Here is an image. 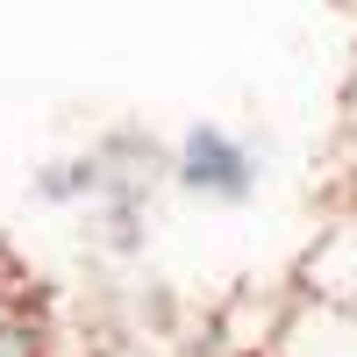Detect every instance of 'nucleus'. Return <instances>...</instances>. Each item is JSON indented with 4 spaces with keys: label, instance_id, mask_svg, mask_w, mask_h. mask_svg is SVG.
<instances>
[{
    "label": "nucleus",
    "instance_id": "nucleus-1",
    "mask_svg": "<svg viewBox=\"0 0 357 357\" xmlns=\"http://www.w3.org/2000/svg\"><path fill=\"white\" fill-rule=\"evenodd\" d=\"M264 178L257 143H243L222 122H193L186 136L172 143V186L193 193V200H215V207H243Z\"/></svg>",
    "mask_w": 357,
    "mask_h": 357
},
{
    "label": "nucleus",
    "instance_id": "nucleus-3",
    "mask_svg": "<svg viewBox=\"0 0 357 357\" xmlns=\"http://www.w3.org/2000/svg\"><path fill=\"white\" fill-rule=\"evenodd\" d=\"M279 357H357V314L321 307V301H293Z\"/></svg>",
    "mask_w": 357,
    "mask_h": 357
},
{
    "label": "nucleus",
    "instance_id": "nucleus-2",
    "mask_svg": "<svg viewBox=\"0 0 357 357\" xmlns=\"http://www.w3.org/2000/svg\"><path fill=\"white\" fill-rule=\"evenodd\" d=\"M301 301H321V307L357 314V215L329 222L321 243L301 257Z\"/></svg>",
    "mask_w": 357,
    "mask_h": 357
},
{
    "label": "nucleus",
    "instance_id": "nucleus-6",
    "mask_svg": "<svg viewBox=\"0 0 357 357\" xmlns=\"http://www.w3.org/2000/svg\"><path fill=\"white\" fill-rule=\"evenodd\" d=\"M15 307V286H8V272H0V314H8Z\"/></svg>",
    "mask_w": 357,
    "mask_h": 357
},
{
    "label": "nucleus",
    "instance_id": "nucleus-4",
    "mask_svg": "<svg viewBox=\"0 0 357 357\" xmlns=\"http://www.w3.org/2000/svg\"><path fill=\"white\" fill-rule=\"evenodd\" d=\"M29 186H36V200H50V207H72V200H107V165H100V151L43 158Z\"/></svg>",
    "mask_w": 357,
    "mask_h": 357
},
{
    "label": "nucleus",
    "instance_id": "nucleus-5",
    "mask_svg": "<svg viewBox=\"0 0 357 357\" xmlns=\"http://www.w3.org/2000/svg\"><path fill=\"white\" fill-rule=\"evenodd\" d=\"M0 357H50V321L36 307H8L0 314Z\"/></svg>",
    "mask_w": 357,
    "mask_h": 357
}]
</instances>
